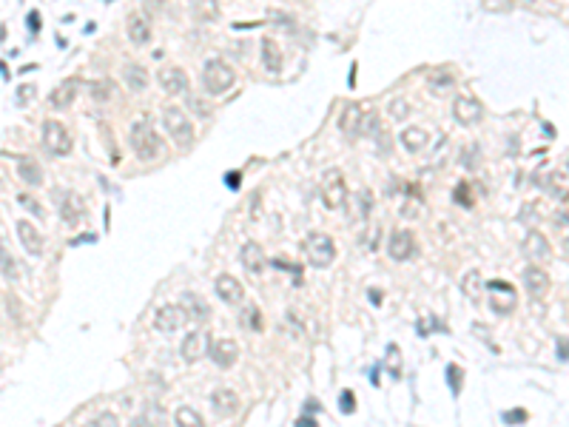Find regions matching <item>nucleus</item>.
<instances>
[{"label":"nucleus","mask_w":569,"mask_h":427,"mask_svg":"<svg viewBox=\"0 0 569 427\" xmlns=\"http://www.w3.org/2000/svg\"><path fill=\"white\" fill-rule=\"evenodd\" d=\"M487 296H490V308L498 314V316H506V314H513L516 311V305H518V293L510 282H504V280H490L484 285Z\"/></svg>","instance_id":"5"},{"label":"nucleus","mask_w":569,"mask_h":427,"mask_svg":"<svg viewBox=\"0 0 569 427\" xmlns=\"http://www.w3.org/2000/svg\"><path fill=\"white\" fill-rule=\"evenodd\" d=\"M188 322V314L183 305H163V308L154 311V330L160 333H174Z\"/></svg>","instance_id":"8"},{"label":"nucleus","mask_w":569,"mask_h":427,"mask_svg":"<svg viewBox=\"0 0 569 427\" xmlns=\"http://www.w3.org/2000/svg\"><path fill=\"white\" fill-rule=\"evenodd\" d=\"M174 421L179 424V427H202L205 424V419H202V413L199 410H194V408H179L176 413H174Z\"/></svg>","instance_id":"32"},{"label":"nucleus","mask_w":569,"mask_h":427,"mask_svg":"<svg viewBox=\"0 0 569 427\" xmlns=\"http://www.w3.org/2000/svg\"><path fill=\"white\" fill-rule=\"evenodd\" d=\"M191 108H194L199 117H208V114H211V106H208L202 97H191Z\"/></svg>","instance_id":"43"},{"label":"nucleus","mask_w":569,"mask_h":427,"mask_svg":"<svg viewBox=\"0 0 569 427\" xmlns=\"http://www.w3.org/2000/svg\"><path fill=\"white\" fill-rule=\"evenodd\" d=\"M114 97H117V86H114V80L103 77V80H94V83H92V100H94V103L106 106V103H111Z\"/></svg>","instance_id":"30"},{"label":"nucleus","mask_w":569,"mask_h":427,"mask_svg":"<svg viewBox=\"0 0 569 427\" xmlns=\"http://www.w3.org/2000/svg\"><path fill=\"white\" fill-rule=\"evenodd\" d=\"M17 236H20V242H23V248L32 254V257H40L43 254V234L28 223V220H20L17 223Z\"/></svg>","instance_id":"21"},{"label":"nucleus","mask_w":569,"mask_h":427,"mask_svg":"<svg viewBox=\"0 0 569 427\" xmlns=\"http://www.w3.org/2000/svg\"><path fill=\"white\" fill-rule=\"evenodd\" d=\"M129 143H131L134 154H137L142 163H151V160H157V157L163 154V140H160V134L154 131L151 120H145V117L137 120V123L131 126Z\"/></svg>","instance_id":"1"},{"label":"nucleus","mask_w":569,"mask_h":427,"mask_svg":"<svg viewBox=\"0 0 569 427\" xmlns=\"http://www.w3.org/2000/svg\"><path fill=\"white\" fill-rule=\"evenodd\" d=\"M228 188H239V182H242V177H239V171H228Z\"/></svg>","instance_id":"49"},{"label":"nucleus","mask_w":569,"mask_h":427,"mask_svg":"<svg viewBox=\"0 0 569 427\" xmlns=\"http://www.w3.org/2000/svg\"><path fill=\"white\" fill-rule=\"evenodd\" d=\"M245 314H248V322H251V328H254V330H262V325H265V322L259 319V308H254V305H251V308H248Z\"/></svg>","instance_id":"45"},{"label":"nucleus","mask_w":569,"mask_h":427,"mask_svg":"<svg viewBox=\"0 0 569 427\" xmlns=\"http://www.w3.org/2000/svg\"><path fill=\"white\" fill-rule=\"evenodd\" d=\"M17 174H20V179L26 182V186H35V188L43 186V168L32 157H20L17 160Z\"/></svg>","instance_id":"26"},{"label":"nucleus","mask_w":569,"mask_h":427,"mask_svg":"<svg viewBox=\"0 0 569 427\" xmlns=\"http://www.w3.org/2000/svg\"><path fill=\"white\" fill-rule=\"evenodd\" d=\"M527 419H529L527 410H506V413H504V421H510V424H513V421H527Z\"/></svg>","instance_id":"47"},{"label":"nucleus","mask_w":569,"mask_h":427,"mask_svg":"<svg viewBox=\"0 0 569 427\" xmlns=\"http://www.w3.org/2000/svg\"><path fill=\"white\" fill-rule=\"evenodd\" d=\"M521 282H524V288H527V293L532 299H544L550 293V273L541 265H529L521 273Z\"/></svg>","instance_id":"14"},{"label":"nucleus","mask_w":569,"mask_h":427,"mask_svg":"<svg viewBox=\"0 0 569 427\" xmlns=\"http://www.w3.org/2000/svg\"><path fill=\"white\" fill-rule=\"evenodd\" d=\"M214 288H217V296H220L222 302H228V305H242V299H245L242 282H239L236 277H231V273H220L217 282H214Z\"/></svg>","instance_id":"16"},{"label":"nucleus","mask_w":569,"mask_h":427,"mask_svg":"<svg viewBox=\"0 0 569 427\" xmlns=\"http://www.w3.org/2000/svg\"><path fill=\"white\" fill-rule=\"evenodd\" d=\"M339 408H342V413L347 416V413H353L356 410V396H353V390H342V396H339Z\"/></svg>","instance_id":"41"},{"label":"nucleus","mask_w":569,"mask_h":427,"mask_svg":"<svg viewBox=\"0 0 569 427\" xmlns=\"http://www.w3.org/2000/svg\"><path fill=\"white\" fill-rule=\"evenodd\" d=\"M558 228H566L569 225V194H563L558 200V208H555V220H552Z\"/></svg>","instance_id":"37"},{"label":"nucleus","mask_w":569,"mask_h":427,"mask_svg":"<svg viewBox=\"0 0 569 427\" xmlns=\"http://www.w3.org/2000/svg\"><path fill=\"white\" fill-rule=\"evenodd\" d=\"M456 202L459 205H472V188L467 186V182H459V186H456Z\"/></svg>","instance_id":"40"},{"label":"nucleus","mask_w":569,"mask_h":427,"mask_svg":"<svg viewBox=\"0 0 569 427\" xmlns=\"http://www.w3.org/2000/svg\"><path fill=\"white\" fill-rule=\"evenodd\" d=\"M35 95H38L35 83H20L17 91H15V103H17V106H26L28 100H35Z\"/></svg>","instance_id":"38"},{"label":"nucleus","mask_w":569,"mask_h":427,"mask_svg":"<svg viewBox=\"0 0 569 427\" xmlns=\"http://www.w3.org/2000/svg\"><path fill=\"white\" fill-rule=\"evenodd\" d=\"M179 305L185 308V314H188V319L191 322H208L211 319V305H208L199 293H183V299H179Z\"/></svg>","instance_id":"20"},{"label":"nucleus","mask_w":569,"mask_h":427,"mask_svg":"<svg viewBox=\"0 0 569 427\" xmlns=\"http://www.w3.org/2000/svg\"><path fill=\"white\" fill-rule=\"evenodd\" d=\"M194 12L202 23L220 20V0H194Z\"/></svg>","instance_id":"31"},{"label":"nucleus","mask_w":569,"mask_h":427,"mask_svg":"<svg viewBox=\"0 0 569 427\" xmlns=\"http://www.w3.org/2000/svg\"><path fill=\"white\" fill-rule=\"evenodd\" d=\"M43 145H46L49 154L66 157V154H72V131L63 123H57V120H46L43 123Z\"/></svg>","instance_id":"6"},{"label":"nucleus","mask_w":569,"mask_h":427,"mask_svg":"<svg viewBox=\"0 0 569 427\" xmlns=\"http://www.w3.org/2000/svg\"><path fill=\"white\" fill-rule=\"evenodd\" d=\"M208 345H211V339H208L205 330H194L188 333V337L183 339V348H179V356H183L185 362H197L202 356H208Z\"/></svg>","instance_id":"17"},{"label":"nucleus","mask_w":569,"mask_h":427,"mask_svg":"<svg viewBox=\"0 0 569 427\" xmlns=\"http://www.w3.org/2000/svg\"><path fill=\"white\" fill-rule=\"evenodd\" d=\"M362 106H356V103H350V106H345V111H342V117H339V129H342V134L347 137V140H356L358 137V123H362Z\"/></svg>","instance_id":"25"},{"label":"nucleus","mask_w":569,"mask_h":427,"mask_svg":"<svg viewBox=\"0 0 569 427\" xmlns=\"http://www.w3.org/2000/svg\"><path fill=\"white\" fill-rule=\"evenodd\" d=\"M379 129H381L379 114H376V111H365V114H362V123H358V137H376Z\"/></svg>","instance_id":"35"},{"label":"nucleus","mask_w":569,"mask_h":427,"mask_svg":"<svg viewBox=\"0 0 569 427\" xmlns=\"http://www.w3.org/2000/svg\"><path fill=\"white\" fill-rule=\"evenodd\" d=\"M387 254H390V259H396V262L413 259V254H415V239H413V234L404 231V228L390 231V236H387Z\"/></svg>","instance_id":"11"},{"label":"nucleus","mask_w":569,"mask_h":427,"mask_svg":"<svg viewBox=\"0 0 569 427\" xmlns=\"http://www.w3.org/2000/svg\"><path fill=\"white\" fill-rule=\"evenodd\" d=\"M77 95H80V77H69L63 83H57V88L49 95V106L51 108H69V106H74Z\"/></svg>","instance_id":"15"},{"label":"nucleus","mask_w":569,"mask_h":427,"mask_svg":"<svg viewBox=\"0 0 569 427\" xmlns=\"http://www.w3.org/2000/svg\"><path fill=\"white\" fill-rule=\"evenodd\" d=\"M233 83H236V72L225 63V60H208V63H205V69H202V86H205L208 95L220 97V95H225V91L233 88Z\"/></svg>","instance_id":"3"},{"label":"nucleus","mask_w":569,"mask_h":427,"mask_svg":"<svg viewBox=\"0 0 569 427\" xmlns=\"http://www.w3.org/2000/svg\"><path fill=\"white\" fill-rule=\"evenodd\" d=\"M163 126H165L168 137L179 148H188L194 143V123H191V117L179 106H165L163 108Z\"/></svg>","instance_id":"2"},{"label":"nucleus","mask_w":569,"mask_h":427,"mask_svg":"<svg viewBox=\"0 0 569 427\" xmlns=\"http://www.w3.org/2000/svg\"><path fill=\"white\" fill-rule=\"evenodd\" d=\"M521 251L529 259V265H544L552 257V245L547 242V236L541 231H529L527 239H524V245H521Z\"/></svg>","instance_id":"10"},{"label":"nucleus","mask_w":569,"mask_h":427,"mask_svg":"<svg viewBox=\"0 0 569 427\" xmlns=\"http://www.w3.org/2000/svg\"><path fill=\"white\" fill-rule=\"evenodd\" d=\"M296 424H299V427H316V419H313V416H302Z\"/></svg>","instance_id":"50"},{"label":"nucleus","mask_w":569,"mask_h":427,"mask_svg":"<svg viewBox=\"0 0 569 427\" xmlns=\"http://www.w3.org/2000/svg\"><path fill=\"white\" fill-rule=\"evenodd\" d=\"M558 348H561V351H563V353H566V356H563V359H569V342H558Z\"/></svg>","instance_id":"52"},{"label":"nucleus","mask_w":569,"mask_h":427,"mask_svg":"<svg viewBox=\"0 0 569 427\" xmlns=\"http://www.w3.org/2000/svg\"><path fill=\"white\" fill-rule=\"evenodd\" d=\"M427 86H430V91H436V95H444V91H450L456 86V77L450 72H433L427 77Z\"/></svg>","instance_id":"33"},{"label":"nucleus","mask_w":569,"mask_h":427,"mask_svg":"<svg viewBox=\"0 0 569 427\" xmlns=\"http://www.w3.org/2000/svg\"><path fill=\"white\" fill-rule=\"evenodd\" d=\"M461 288H464V293H467L470 299H478V296H481V288H484V282H481V273L472 271L470 277H464Z\"/></svg>","instance_id":"36"},{"label":"nucleus","mask_w":569,"mask_h":427,"mask_svg":"<svg viewBox=\"0 0 569 427\" xmlns=\"http://www.w3.org/2000/svg\"><path fill=\"white\" fill-rule=\"evenodd\" d=\"M563 257H566V259H569V236H566V239H563Z\"/></svg>","instance_id":"53"},{"label":"nucleus","mask_w":569,"mask_h":427,"mask_svg":"<svg viewBox=\"0 0 569 427\" xmlns=\"http://www.w3.org/2000/svg\"><path fill=\"white\" fill-rule=\"evenodd\" d=\"M259 57H262V66L271 72V74H279L282 72V49L277 46L274 38H265L259 43Z\"/></svg>","instance_id":"22"},{"label":"nucleus","mask_w":569,"mask_h":427,"mask_svg":"<svg viewBox=\"0 0 569 427\" xmlns=\"http://www.w3.org/2000/svg\"><path fill=\"white\" fill-rule=\"evenodd\" d=\"M544 188L552 194V197H563V194H569V168L566 171H550L547 177H544Z\"/></svg>","instance_id":"28"},{"label":"nucleus","mask_w":569,"mask_h":427,"mask_svg":"<svg viewBox=\"0 0 569 427\" xmlns=\"http://www.w3.org/2000/svg\"><path fill=\"white\" fill-rule=\"evenodd\" d=\"M305 257L313 268H331L333 259H336V242L331 234H322V231H313L308 234L305 239Z\"/></svg>","instance_id":"4"},{"label":"nucleus","mask_w":569,"mask_h":427,"mask_svg":"<svg viewBox=\"0 0 569 427\" xmlns=\"http://www.w3.org/2000/svg\"><path fill=\"white\" fill-rule=\"evenodd\" d=\"M274 265H277L279 271H296V268H293V262H288V259H277Z\"/></svg>","instance_id":"51"},{"label":"nucleus","mask_w":569,"mask_h":427,"mask_svg":"<svg viewBox=\"0 0 569 427\" xmlns=\"http://www.w3.org/2000/svg\"><path fill=\"white\" fill-rule=\"evenodd\" d=\"M126 32H129V40L134 46H145L151 40V23H148V17L142 12H131L126 20Z\"/></svg>","instance_id":"18"},{"label":"nucleus","mask_w":569,"mask_h":427,"mask_svg":"<svg viewBox=\"0 0 569 427\" xmlns=\"http://www.w3.org/2000/svg\"><path fill=\"white\" fill-rule=\"evenodd\" d=\"M26 23H28V32L38 35V32H40V12H28Z\"/></svg>","instance_id":"46"},{"label":"nucleus","mask_w":569,"mask_h":427,"mask_svg":"<svg viewBox=\"0 0 569 427\" xmlns=\"http://www.w3.org/2000/svg\"><path fill=\"white\" fill-rule=\"evenodd\" d=\"M211 408H214V413L217 416H233V413H239V396L233 393V390H228V387H217L214 393H211Z\"/></svg>","instance_id":"19"},{"label":"nucleus","mask_w":569,"mask_h":427,"mask_svg":"<svg viewBox=\"0 0 569 427\" xmlns=\"http://www.w3.org/2000/svg\"><path fill=\"white\" fill-rule=\"evenodd\" d=\"M390 114H393L396 120H402V117L410 114V106H407L404 100H393V103H390Z\"/></svg>","instance_id":"42"},{"label":"nucleus","mask_w":569,"mask_h":427,"mask_svg":"<svg viewBox=\"0 0 569 427\" xmlns=\"http://www.w3.org/2000/svg\"><path fill=\"white\" fill-rule=\"evenodd\" d=\"M566 168H569V163H566Z\"/></svg>","instance_id":"54"},{"label":"nucleus","mask_w":569,"mask_h":427,"mask_svg":"<svg viewBox=\"0 0 569 427\" xmlns=\"http://www.w3.org/2000/svg\"><path fill=\"white\" fill-rule=\"evenodd\" d=\"M453 117H456L459 126H475L478 120L484 117V106H481V100H475L470 95H461L453 103Z\"/></svg>","instance_id":"12"},{"label":"nucleus","mask_w":569,"mask_h":427,"mask_svg":"<svg viewBox=\"0 0 569 427\" xmlns=\"http://www.w3.org/2000/svg\"><path fill=\"white\" fill-rule=\"evenodd\" d=\"M239 259H242V265H245V271H248V273H259V271L267 265L265 251H262L259 242H245L242 251H239Z\"/></svg>","instance_id":"24"},{"label":"nucleus","mask_w":569,"mask_h":427,"mask_svg":"<svg viewBox=\"0 0 569 427\" xmlns=\"http://www.w3.org/2000/svg\"><path fill=\"white\" fill-rule=\"evenodd\" d=\"M208 356H211V362L217 364V368L228 371L236 364L239 359V345L228 337H220V339H211V345H208Z\"/></svg>","instance_id":"9"},{"label":"nucleus","mask_w":569,"mask_h":427,"mask_svg":"<svg viewBox=\"0 0 569 427\" xmlns=\"http://www.w3.org/2000/svg\"><path fill=\"white\" fill-rule=\"evenodd\" d=\"M322 202L331 211H339L347 202V182H345V174L339 168H331L324 174V179H322Z\"/></svg>","instance_id":"7"},{"label":"nucleus","mask_w":569,"mask_h":427,"mask_svg":"<svg viewBox=\"0 0 569 427\" xmlns=\"http://www.w3.org/2000/svg\"><path fill=\"white\" fill-rule=\"evenodd\" d=\"M157 83H160V88L165 91V95H171V97L185 95V91H188V74L179 66H163L157 72Z\"/></svg>","instance_id":"13"},{"label":"nucleus","mask_w":569,"mask_h":427,"mask_svg":"<svg viewBox=\"0 0 569 427\" xmlns=\"http://www.w3.org/2000/svg\"><path fill=\"white\" fill-rule=\"evenodd\" d=\"M447 376H450V387H453V393H459V390H461V382H459L461 371L456 368V364H450V368H447Z\"/></svg>","instance_id":"44"},{"label":"nucleus","mask_w":569,"mask_h":427,"mask_svg":"<svg viewBox=\"0 0 569 427\" xmlns=\"http://www.w3.org/2000/svg\"><path fill=\"white\" fill-rule=\"evenodd\" d=\"M0 273L9 280V282H15L17 277H20V271H17V262H15V257L6 251V245H0Z\"/></svg>","instance_id":"34"},{"label":"nucleus","mask_w":569,"mask_h":427,"mask_svg":"<svg viewBox=\"0 0 569 427\" xmlns=\"http://www.w3.org/2000/svg\"><path fill=\"white\" fill-rule=\"evenodd\" d=\"M92 424H119V419L114 413H100V416L92 419Z\"/></svg>","instance_id":"48"},{"label":"nucleus","mask_w":569,"mask_h":427,"mask_svg":"<svg viewBox=\"0 0 569 427\" xmlns=\"http://www.w3.org/2000/svg\"><path fill=\"white\" fill-rule=\"evenodd\" d=\"M399 140H402V145H404L407 151H422V148L427 145V131H424L422 126H407Z\"/></svg>","instance_id":"29"},{"label":"nucleus","mask_w":569,"mask_h":427,"mask_svg":"<svg viewBox=\"0 0 569 427\" xmlns=\"http://www.w3.org/2000/svg\"><path fill=\"white\" fill-rule=\"evenodd\" d=\"M60 217H63L66 225H77L85 217V205L74 191H69L63 200H60Z\"/></svg>","instance_id":"23"},{"label":"nucleus","mask_w":569,"mask_h":427,"mask_svg":"<svg viewBox=\"0 0 569 427\" xmlns=\"http://www.w3.org/2000/svg\"><path fill=\"white\" fill-rule=\"evenodd\" d=\"M123 80H126V86H129L131 91H137V95H140V91L148 88V80H151V77H148V69H145V66L129 63V66L123 69Z\"/></svg>","instance_id":"27"},{"label":"nucleus","mask_w":569,"mask_h":427,"mask_svg":"<svg viewBox=\"0 0 569 427\" xmlns=\"http://www.w3.org/2000/svg\"><path fill=\"white\" fill-rule=\"evenodd\" d=\"M17 200H20V205H23V208H28V211H32V214H35V217H38V220H43V217H46V211H43V205H40L38 200H32V197H28V194H20Z\"/></svg>","instance_id":"39"}]
</instances>
